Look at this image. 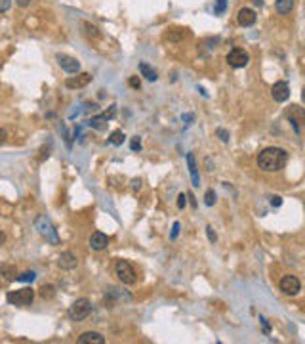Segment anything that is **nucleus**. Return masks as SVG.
<instances>
[{"mask_svg":"<svg viewBox=\"0 0 305 344\" xmlns=\"http://www.w3.org/2000/svg\"><path fill=\"white\" fill-rule=\"evenodd\" d=\"M288 163V153L282 147H265L258 155V166L263 172H278L286 166Z\"/></svg>","mask_w":305,"mask_h":344,"instance_id":"f257e3e1","label":"nucleus"},{"mask_svg":"<svg viewBox=\"0 0 305 344\" xmlns=\"http://www.w3.org/2000/svg\"><path fill=\"white\" fill-rule=\"evenodd\" d=\"M34 228L38 229V233H40L46 241H50L52 245H60V235H58V231L54 229L52 222L46 218L44 214L36 216V220H34Z\"/></svg>","mask_w":305,"mask_h":344,"instance_id":"f03ea898","label":"nucleus"},{"mask_svg":"<svg viewBox=\"0 0 305 344\" xmlns=\"http://www.w3.org/2000/svg\"><path fill=\"white\" fill-rule=\"evenodd\" d=\"M6 300L14 306H29L32 304L34 300V291L30 287H25V289H19V291H10L6 295Z\"/></svg>","mask_w":305,"mask_h":344,"instance_id":"7ed1b4c3","label":"nucleus"},{"mask_svg":"<svg viewBox=\"0 0 305 344\" xmlns=\"http://www.w3.org/2000/svg\"><path fill=\"white\" fill-rule=\"evenodd\" d=\"M90 313H92V302L88 298H78L69 308V317L73 321H84Z\"/></svg>","mask_w":305,"mask_h":344,"instance_id":"20e7f679","label":"nucleus"},{"mask_svg":"<svg viewBox=\"0 0 305 344\" xmlns=\"http://www.w3.org/2000/svg\"><path fill=\"white\" fill-rule=\"evenodd\" d=\"M115 276L121 279L124 285H134L136 283V272L126 260H117L115 264Z\"/></svg>","mask_w":305,"mask_h":344,"instance_id":"39448f33","label":"nucleus"},{"mask_svg":"<svg viewBox=\"0 0 305 344\" xmlns=\"http://www.w3.org/2000/svg\"><path fill=\"white\" fill-rule=\"evenodd\" d=\"M278 287H280V291L284 293V295H288V296H296L300 291H302V283L300 279L296 278V276H284L280 283H278Z\"/></svg>","mask_w":305,"mask_h":344,"instance_id":"423d86ee","label":"nucleus"},{"mask_svg":"<svg viewBox=\"0 0 305 344\" xmlns=\"http://www.w3.org/2000/svg\"><path fill=\"white\" fill-rule=\"evenodd\" d=\"M248 62H250V56H248V52L243 50V48H235V50H231V52L227 54V63H229L231 67H235V69L246 67Z\"/></svg>","mask_w":305,"mask_h":344,"instance_id":"0eeeda50","label":"nucleus"},{"mask_svg":"<svg viewBox=\"0 0 305 344\" xmlns=\"http://www.w3.org/2000/svg\"><path fill=\"white\" fill-rule=\"evenodd\" d=\"M56 60L60 63V67L65 71V73H78L80 71V62L76 60V58H73V56H67V54H58L56 56Z\"/></svg>","mask_w":305,"mask_h":344,"instance_id":"6e6552de","label":"nucleus"},{"mask_svg":"<svg viewBox=\"0 0 305 344\" xmlns=\"http://www.w3.org/2000/svg\"><path fill=\"white\" fill-rule=\"evenodd\" d=\"M271 96H273L274 101H286L290 98V86H288V82H284V81L274 82L273 88H271Z\"/></svg>","mask_w":305,"mask_h":344,"instance_id":"1a4fd4ad","label":"nucleus"},{"mask_svg":"<svg viewBox=\"0 0 305 344\" xmlns=\"http://www.w3.org/2000/svg\"><path fill=\"white\" fill-rule=\"evenodd\" d=\"M288 117H290V123L296 128V132L300 130V125H305V109L300 105H290Z\"/></svg>","mask_w":305,"mask_h":344,"instance_id":"9d476101","label":"nucleus"},{"mask_svg":"<svg viewBox=\"0 0 305 344\" xmlns=\"http://www.w3.org/2000/svg\"><path fill=\"white\" fill-rule=\"evenodd\" d=\"M58 264H60L61 270H75L76 264H78V258L71 250H65V252H61V256L58 258Z\"/></svg>","mask_w":305,"mask_h":344,"instance_id":"9b49d317","label":"nucleus"},{"mask_svg":"<svg viewBox=\"0 0 305 344\" xmlns=\"http://www.w3.org/2000/svg\"><path fill=\"white\" fill-rule=\"evenodd\" d=\"M78 344H105V337L97 331H86L82 333L78 339H76Z\"/></svg>","mask_w":305,"mask_h":344,"instance_id":"f8f14e48","label":"nucleus"},{"mask_svg":"<svg viewBox=\"0 0 305 344\" xmlns=\"http://www.w3.org/2000/svg\"><path fill=\"white\" fill-rule=\"evenodd\" d=\"M237 21H239V25H243V27H252V25L256 23V12L250 10V8L239 10V14H237Z\"/></svg>","mask_w":305,"mask_h":344,"instance_id":"ddd939ff","label":"nucleus"},{"mask_svg":"<svg viewBox=\"0 0 305 344\" xmlns=\"http://www.w3.org/2000/svg\"><path fill=\"white\" fill-rule=\"evenodd\" d=\"M90 81H92L90 73H80V75H76V77L67 79V81H65V86H67V88H82V86H86Z\"/></svg>","mask_w":305,"mask_h":344,"instance_id":"4468645a","label":"nucleus"},{"mask_svg":"<svg viewBox=\"0 0 305 344\" xmlns=\"http://www.w3.org/2000/svg\"><path fill=\"white\" fill-rule=\"evenodd\" d=\"M90 247L93 250H103L109 247V237L101 231H93L90 235Z\"/></svg>","mask_w":305,"mask_h":344,"instance_id":"2eb2a0df","label":"nucleus"},{"mask_svg":"<svg viewBox=\"0 0 305 344\" xmlns=\"http://www.w3.org/2000/svg\"><path fill=\"white\" fill-rule=\"evenodd\" d=\"M187 166H189V174H191L193 186L198 188V182H200V178H198V166H197V159H195L193 153H187Z\"/></svg>","mask_w":305,"mask_h":344,"instance_id":"dca6fc26","label":"nucleus"},{"mask_svg":"<svg viewBox=\"0 0 305 344\" xmlns=\"http://www.w3.org/2000/svg\"><path fill=\"white\" fill-rule=\"evenodd\" d=\"M139 73H141V77H145L147 81H156L158 77H156V71L152 69L149 63H139Z\"/></svg>","mask_w":305,"mask_h":344,"instance_id":"f3484780","label":"nucleus"},{"mask_svg":"<svg viewBox=\"0 0 305 344\" xmlns=\"http://www.w3.org/2000/svg\"><path fill=\"white\" fill-rule=\"evenodd\" d=\"M274 8H276V12L278 14H290L292 12V8H294V0H276L274 2Z\"/></svg>","mask_w":305,"mask_h":344,"instance_id":"a211bd4d","label":"nucleus"},{"mask_svg":"<svg viewBox=\"0 0 305 344\" xmlns=\"http://www.w3.org/2000/svg\"><path fill=\"white\" fill-rule=\"evenodd\" d=\"M88 125L92 128H95V130H103L107 126V119H105V115H97V117H92L88 121Z\"/></svg>","mask_w":305,"mask_h":344,"instance_id":"6ab92c4d","label":"nucleus"},{"mask_svg":"<svg viewBox=\"0 0 305 344\" xmlns=\"http://www.w3.org/2000/svg\"><path fill=\"white\" fill-rule=\"evenodd\" d=\"M124 140H126L124 132H122V130H115V132L111 134V138H109V144H113V146H122Z\"/></svg>","mask_w":305,"mask_h":344,"instance_id":"aec40b11","label":"nucleus"},{"mask_svg":"<svg viewBox=\"0 0 305 344\" xmlns=\"http://www.w3.org/2000/svg\"><path fill=\"white\" fill-rule=\"evenodd\" d=\"M0 274H2L8 281H14V279L17 278V276H15V268H14V266H2V268H0Z\"/></svg>","mask_w":305,"mask_h":344,"instance_id":"412c9836","label":"nucleus"},{"mask_svg":"<svg viewBox=\"0 0 305 344\" xmlns=\"http://www.w3.org/2000/svg\"><path fill=\"white\" fill-rule=\"evenodd\" d=\"M38 293H40L42 298H52V296L56 295V289H54L52 285H42V287L38 289Z\"/></svg>","mask_w":305,"mask_h":344,"instance_id":"4be33fe9","label":"nucleus"},{"mask_svg":"<svg viewBox=\"0 0 305 344\" xmlns=\"http://www.w3.org/2000/svg\"><path fill=\"white\" fill-rule=\"evenodd\" d=\"M185 34H187L185 29H172L168 33V40H182Z\"/></svg>","mask_w":305,"mask_h":344,"instance_id":"5701e85b","label":"nucleus"},{"mask_svg":"<svg viewBox=\"0 0 305 344\" xmlns=\"http://www.w3.org/2000/svg\"><path fill=\"white\" fill-rule=\"evenodd\" d=\"M34 278H36L34 272H23V274L17 276L15 279H17V281H23V283H30V281H34Z\"/></svg>","mask_w":305,"mask_h":344,"instance_id":"b1692460","label":"nucleus"},{"mask_svg":"<svg viewBox=\"0 0 305 344\" xmlns=\"http://www.w3.org/2000/svg\"><path fill=\"white\" fill-rule=\"evenodd\" d=\"M204 203H206L208 207L215 205V193H214V189H208V191H206V195H204Z\"/></svg>","mask_w":305,"mask_h":344,"instance_id":"393cba45","label":"nucleus"},{"mask_svg":"<svg viewBox=\"0 0 305 344\" xmlns=\"http://www.w3.org/2000/svg\"><path fill=\"white\" fill-rule=\"evenodd\" d=\"M225 6H227V0H215L214 12H215V14H223V12H225Z\"/></svg>","mask_w":305,"mask_h":344,"instance_id":"a878e982","label":"nucleus"},{"mask_svg":"<svg viewBox=\"0 0 305 344\" xmlns=\"http://www.w3.org/2000/svg\"><path fill=\"white\" fill-rule=\"evenodd\" d=\"M128 84L132 86V88H141V81H139V77H130V81H128Z\"/></svg>","mask_w":305,"mask_h":344,"instance_id":"bb28decb","label":"nucleus"},{"mask_svg":"<svg viewBox=\"0 0 305 344\" xmlns=\"http://www.w3.org/2000/svg\"><path fill=\"white\" fill-rule=\"evenodd\" d=\"M130 147H132V151H139V149H141V142H139V138H137V136H136V138H132Z\"/></svg>","mask_w":305,"mask_h":344,"instance_id":"cd10ccee","label":"nucleus"},{"mask_svg":"<svg viewBox=\"0 0 305 344\" xmlns=\"http://www.w3.org/2000/svg\"><path fill=\"white\" fill-rule=\"evenodd\" d=\"M185 205H187V195H185V193H180V195H178V209H185Z\"/></svg>","mask_w":305,"mask_h":344,"instance_id":"c85d7f7f","label":"nucleus"},{"mask_svg":"<svg viewBox=\"0 0 305 344\" xmlns=\"http://www.w3.org/2000/svg\"><path fill=\"white\" fill-rule=\"evenodd\" d=\"M217 136L221 142H229V132H225L223 128H217Z\"/></svg>","mask_w":305,"mask_h":344,"instance_id":"c756f323","label":"nucleus"},{"mask_svg":"<svg viewBox=\"0 0 305 344\" xmlns=\"http://www.w3.org/2000/svg\"><path fill=\"white\" fill-rule=\"evenodd\" d=\"M206 233H208V239H210L212 243H215V241H217V235H215V231H214L212 226H208V228H206Z\"/></svg>","mask_w":305,"mask_h":344,"instance_id":"7c9ffc66","label":"nucleus"},{"mask_svg":"<svg viewBox=\"0 0 305 344\" xmlns=\"http://www.w3.org/2000/svg\"><path fill=\"white\" fill-rule=\"evenodd\" d=\"M12 8V0H0V12H8Z\"/></svg>","mask_w":305,"mask_h":344,"instance_id":"2f4dec72","label":"nucleus"},{"mask_svg":"<svg viewBox=\"0 0 305 344\" xmlns=\"http://www.w3.org/2000/svg\"><path fill=\"white\" fill-rule=\"evenodd\" d=\"M280 205H282V199H280L278 195H273V197H271V207L276 209V207H280Z\"/></svg>","mask_w":305,"mask_h":344,"instance_id":"473e14b6","label":"nucleus"},{"mask_svg":"<svg viewBox=\"0 0 305 344\" xmlns=\"http://www.w3.org/2000/svg\"><path fill=\"white\" fill-rule=\"evenodd\" d=\"M178 231H180V222H176V224H174V228H172V235H170V237H172V239H176V237H178Z\"/></svg>","mask_w":305,"mask_h":344,"instance_id":"72a5a7b5","label":"nucleus"},{"mask_svg":"<svg viewBox=\"0 0 305 344\" xmlns=\"http://www.w3.org/2000/svg\"><path fill=\"white\" fill-rule=\"evenodd\" d=\"M84 27L88 29V33H90V34H93V36H99V33H97V29H95V27H92L90 23H84Z\"/></svg>","mask_w":305,"mask_h":344,"instance_id":"f704fd0d","label":"nucleus"},{"mask_svg":"<svg viewBox=\"0 0 305 344\" xmlns=\"http://www.w3.org/2000/svg\"><path fill=\"white\" fill-rule=\"evenodd\" d=\"M132 189H134V191H139V189H141V180H134V182H132Z\"/></svg>","mask_w":305,"mask_h":344,"instance_id":"c9c22d12","label":"nucleus"},{"mask_svg":"<svg viewBox=\"0 0 305 344\" xmlns=\"http://www.w3.org/2000/svg\"><path fill=\"white\" fill-rule=\"evenodd\" d=\"M6 138H8L6 130H4V128H0V144H4V142H6Z\"/></svg>","mask_w":305,"mask_h":344,"instance_id":"e433bc0d","label":"nucleus"},{"mask_svg":"<svg viewBox=\"0 0 305 344\" xmlns=\"http://www.w3.org/2000/svg\"><path fill=\"white\" fill-rule=\"evenodd\" d=\"M4 241H6V233H4L2 229H0V247L4 245Z\"/></svg>","mask_w":305,"mask_h":344,"instance_id":"4c0bfd02","label":"nucleus"},{"mask_svg":"<svg viewBox=\"0 0 305 344\" xmlns=\"http://www.w3.org/2000/svg\"><path fill=\"white\" fill-rule=\"evenodd\" d=\"M17 4H19V6H27V4H29V0H17Z\"/></svg>","mask_w":305,"mask_h":344,"instance_id":"58836bf2","label":"nucleus"},{"mask_svg":"<svg viewBox=\"0 0 305 344\" xmlns=\"http://www.w3.org/2000/svg\"><path fill=\"white\" fill-rule=\"evenodd\" d=\"M254 4H256V6H261V4H263V0H254Z\"/></svg>","mask_w":305,"mask_h":344,"instance_id":"ea45409f","label":"nucleus"},{"mask_svg":"<svg viewBox=\"0 0 305 344\" xmlns=\"http://www.w3.org/2000/svg\"><path fill=\"white\" fill-rule=\"evenodd\" d=\"M302 101H304V103H305V88H304V90H302Z\"/></svg>","mask_w":305,"mask_h":344,"instance_id":"a19ab883","label":"nucleus"}]
</instances>
